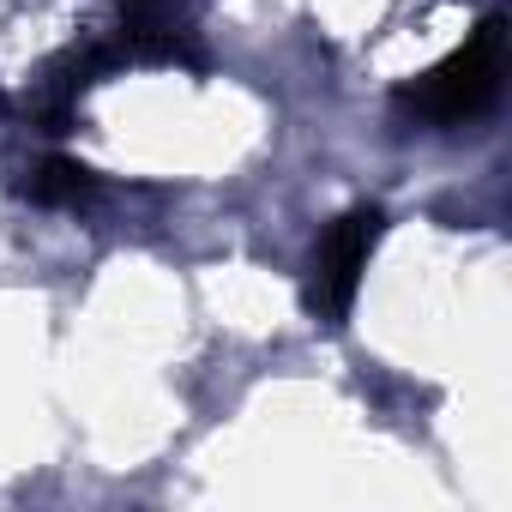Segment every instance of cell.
<instances>
[{
    "instance_id": "obj_1",
    "label": "cell",
    "mask_w": 512,
    "mask_h": 512,
    "mask_svg": "<svg viewBox=\"0 0 512 512\" xmlns=\"http://www.w3.org/2000/svg\"><path fill=\"white\" fill-rule=\"evenodd\" d=\"M500 85V19H482L434 73L410 85V109L428 121H464L476 115Z\"/></svg>"
},
{
    "instance_id": "obj_2",
    "label": "cell",
    "mask_w": 512,
    "mask_h": 512,
    "mask_svg": "<svg viewBox=\"0 0 512 512\" xmlns=\"http://www.w3.org/2000/svg\"><path fill=\"white\" fill-rule=\"evenodd\" d=\"M374 235H380V217H374V211H356V217H344L338 229H326V241H320V253H314V278H308L314 314H344V308H350Z\"/></svg>"
}]
</instances>
